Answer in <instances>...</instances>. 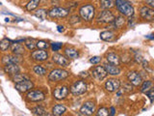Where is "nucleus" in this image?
Wrapping results in <instances>:
<instances>
[{"label":"nucleus","instance_id":"nucleus-1","mask_svg":"<svg viewBox=\"0 0 154 116\" xmlns=\"http://www.w3.org/2000/svg\"><path fill=\"white\" fill-rule=\"evenodd\" d=\"M115 4L117 6L119 13L123 15H126V17L129 18L134 15V8L130 4V2L126 1V0H116Z\"/></svg>","mask_w":154,"mask_h":116},{"label":"nucleus","instance_id":"nucleus-2","mask_svg":"<svg viewBox=\"0 0 154 116\" xmlns=\"http://www.w3.org/2000/svg\"><path fill=\"white\" fill-rule=\"evenodd\" d=\"M79 14L85 21H92L95 15V8L92 4H85L80 8Z\"/></svg>","mask_w":154,"mask_h":116},{"label":"nucleus","instance_id":"nucleus-3","mask_svg":"<svg viewBox=\"0 0 154 116\" xmlns=\"http://www.w3.org/2000/svg\"><path fill=\"white\" fill-rule=\"evenodd\" d=\"M68 76H70V73L68 71L63 70V69H54L48 75V79L52 82H58V81L66 79Z\"/></svg>","mask_w":154,"mask_h":116},{"label":"nucleus","instance_id":"nucleus-4","mask_svg":"<svg viewBox=\"0 0 154 116\" xmlns=\"http://www.w3.org/2000/svg\"><path fill=\"white\" fill-rule=\"evenodd\" d=\"M87 89H88V85H87L86 81L83 79H80V80H76L73 84H72L70 87V92L72 95L79 96V95H83L84 93H86Z\"/></svg>","mask_w":154,"mask_h":116},{"label":"nucleus","instance_id":"nucleus-5","mask_svg":"<svg viewBox=\"0 0 154 116\" xmlns=\"http://www.w3.org/2000/svg\"><path fill=\"white\" fill-rule=\"evenodd\" d=\"M115 20V15L110 10H103L96 18L97 23H112Z\"/></svg>","mask_w":154,"mask_h":116},{"label":"nucleus","instance_id":"nucleus-6","mask_svg":"<svg viewBox=\"0 0 154 116\" xmlns=\"http://www.w3.org/2000/svg\"><path fill=\"white\" fill-rule=\"evenodd\" d=\"M68 93H70V89H68V86L60 85V86H57L56 88H54V90H53V97H54L55 100L61 101V100H64L67 98Z\"/></svg>","mask_w":154,"mask_h":116},{"label":"nucleus","instance_id":"nucleus-7","mask_svg":"<svg viewBox=\"0 0 154 116\" xmlns=\"http://www.w3.org/2000/svg\"><path fill=\"white\" fill-rule=\"evenodd\" d=\"M68 13H70L68 9L62 8V7H55V8H52L51 10H49L47 15L52 18H63L67 17Z\"/></svg>","mask_w":154,"mask_h":116},{"label":"nucleus","instance_id":"nucleus-8","mask_svg":"<svg viewBox=\"0 0 154 116\" xmlns=\"http://www.w3.org/2000/svg\"><path fill=\"white\" fill-rule=\"evenodd\" d=\"M26 99L29 102H42L45 99V94L42 90H31L27 93Z\"/></svg>","mask_w":154,"mask_h":116},{"label":"nucleus","instance_id":"nucleus-9","mask_svg":"<svg viewBox=\"0 0 154 116\" xmlns=\"http://www.w3.org/2000/svg\"><path fill=\"white\" fill-rule=\"evenodd\" d=\"M107 72L103 66H95L92 69V76L96 81H101L107 77Z\"/></svg>","mask_w":154,"mask_h":116},{"label":"nucleus","instance_id":"nucleus-10","mask_svg":"<svg viewBox=\"0 0 154 116\" xmlns=\"http://www.w3.org/2000/svg\"><path fill=\"white\" fill-rule=\"evenodd\" d=\"M95 103L92 101H88L84 103L80 108V112L85 116H92L95 113Z\"/></svg>","mask_w":154,"mask_h":116},{"label":"nucleus","instance_id":"nucleus-11","mask_svg":"<svg viewBox=\"0 0 154 116\" xmlns=\"http://www.w3.org/2000/svg\"><path fill=\"white\" fill-rule=\"evenodd\" d=\"M121 87V80L118 78H110L105 82V89L109 92H116Z\"/></svg>","mask_w":154,"mask_h":116},{"label":"nucleus","instance_id":"nucleus-12","mask_svg":"<svg viewBox=\"0 0 154 116\" xmlns=\"http://www.w3.org/2000/svg\"><path fill=\"white\" fill-rule=\"evenodd\" d=\"M127 78L129 80L130 84H133L134 86H140L143 82L142 77L138 72L131 71L127 74Z\"/></svg>","mask_w":154,"mask_h":116},{"label":"nucleus","instance_id":"nucleus-13","mask_svg":"<svg viewBox=\"0 0 154 116\" xmlns=\"http://www.w3.org/2000/svg\"><path fill=\"white\" fill-rule=\"evenodd\" d=\"M140 15L144 20L152 21L154 20V10L148 6H144L140 9Z\"/></svg>","mask_w":154,"mask_h":116},{"label":"nucleus","instance_id":"nucleus-14","mask_svg":"<svg viewBox=\"0 0 154 116\" xmlns=\"http://www.w3.org/2000/svg\"><path fill=\"white\" fill-rule=\"evenodd\" d=\"M31 57L35 61L43 62L48 59V53L43 49H38V51H33L31 52Z\"/></svg>","mask_w":154,"mask_h":116},{"label":"nucleus","instance_id":"nucleus-15","mask_svg":"<svg viewBox=\"0 0 154 116\" xmlns=\"http://www.w3.org/2000/svg\"><path fill=\"white\" fill-rule=\"evenodd\" d=\"M33 87H34V83L30 79H26V80L20 81L18 83H15V89H17L21 93L27 92L30 89H32Z\"/></svg>","mask_w":154,"mask_h":116},{"label":"nucleus","instance_id":"nucleus-16","mask_svg":"<svg viewBox=\"0 0 154 116\" xmlns=\"http://www.w3.org/2000/svg\"><path fill=\"white\" fill-rule=\"evenodd\" d=\"M52 61L55 62L56 64H58L62 67H68L70 64V61L68 60L67 57H65L64 55L60 54V53H55L52 55Z\"/></svg>","mask_w":154,"mask_h":116},{"label":"nucleus","instance_id":"nucleus-17","mask_svg":"<svg viewBox=\"0 0 154 116\" xmlns=\"http://www.w3.org/2000/svg\"><path fill=\"white\" fill-rule=\"evenodd\" d=\"M103 67L105 68V70L107 72V74L108 75H111V76H118L119 74H121V69H119L118 66H115V65H112L110 63H106Z\"/></svg>","mask_w":154,"mask_h":116},{"label":"nucleus","instance_id":"nucleus-18","mask_svg":"<svg viewBox=\"0 0 154 116\" xmlns=\"http://www.w3.org/2000/svg\"><path fill=\"white\" fill-rule=\"evenodd\" d=\"M106 60L108 61V63L115 65V66H118L121 64V59H119V56L118 54H116L115 52H109L106 54Z\"/></svg>","mask_w":154,"mask_h":116},{"label":"nucleus","instance_id":"nucleus-19","mask_svg":"<svg viewBox=\"0 0 154 116\" xmlns=\"http://www.w3.org/2000/svg\"><path fill=\"white\" fill-rule=\"evenodd\" d=\"M4 71L5 73L9 74L10 76H15V75L20 73V69L17 64H8L4 66Z\"/></svg>","mask_w":154,"mask_h":116},{"label":"nucleus","instance_id":"nucleus-20","mask_svg":"<svg viewBox=\"0 0 154 116\" xmlns=\"http://www.w3.org/2000/svg\"><path fill=\"white\" fill-rule=\"evenodd\" d=\"M20 62V59L17 57V55H6L2 58V63L4 65L18 64Z\"/></svg>","mask_w":154,"mask_h":116},{"label":"nucleus","instance_id":"nucleus-21","mask_svg":"<svg viewBox=\"0 0 154 116\" xmlns=\"http://www.w3.org/2000/svg\"><path fill=\"white\" fill-rule=\"evenodd\" d=\"M100 38L103 41H106V42H112L116 39V34L110 30L103 31V32L100 33Z\"/></svg>","mask_w":154,"mask_h":116},{"label":"nucleus","instance_id":"nucleus-22","mask_svg":"<svg viewBox=\"0 0 154 116\" xmlns=\"http://www.w3.org/2000/svg\"><path fill=\"white\" fill-rule=\"evenodd\" d=\"M11 48H12L13 53L15 54V55H22V54H24V52H25V49H24L23 46L21 45V44L13 43L11 45Z\"/></svg>","mask_w":154,"mask_h":116},{"label":"nucleus","instance_id":"nucleus-23","mask_svg":"<svg viewBox=\"0 0 154 116\" xmlns=\"http://www.w3.org/2000/svg\"><path fill=\"white\" fill-rule=\"evenodd\" d=\"M67 111V108L64 105H56L52 108V115L54 116H62Z\"/></svg>","mask_w":154,"mask_h":116},{"label":"nucleus","instance_id":"nucleus-24","mask_svg":"<svg viewBox=\"0 0 154 116\" xmlns=\"http://www.w3.org/2000/svg\"><path fill=\"white\" fill-rule=\"evenodd\" d=\"M65 54L67 55L68 58L70 59H76L79 57V52L77 49H71V48H67L65 49Z\"/></svg>","mask_w":154,"mask_h":116},{"label":"nucleus","instance_id":"nucleus-25","mask_svg":"<svg viewBox=\"0 0 154 116\" xmlns=\"http://www.w3.org/2000/svg\"><path fill=\"white\" fill-rule=\"evenodd\" d=\"M125 22H126V20H125L123 15H118V17L115 18L114 21H113L115 28H122L124 26Z\"/></svg>","mask_w":154,"mask_h":116},{"label":"nucleus","instance_id":"nucleus-26","mask_svg":"<svg viewBox=\"0 0 154 116\" xmlns=\"http://www.w3.org/2000/svg\"><path fill=\"white\" fill-rule=\"evenodd\" d=\"M12 45V41L8 38H4L0 41V51H8L9 48Z\"/></svg>","mask_w":154,"mask_h":116},{"label":"nucleus","instance_id":"nucleus-27","mask_svg":"<svg viewBox=\"0 0 154 116\" xmlns=\"http://www.w3.org/2000/svg\"><path fill=\"white\" fill-rule=\"evenodd\" d=\"M152 86H153V83H152L151 80H146V81H144V82H142V84H141V92L146 93L148 90L151 89Z\"/></svg>","mask_w":154,"mask_h":116},{"label":"nucleus","instance_id":"nucleus-28","mask_svg":"<svg viewBox=\"0 0 154 116\" xmlns=\"http://www.w3.org/2000/svg\"><path fill=\"white\" fill-rule=\"evenodd\" d=\"M33 70H34V73H35L36 75H38V76H40V77H43L47 74L46 69L43 68V66H40V65H36L35 67H34Z\"/></svg>","mask_w":154,"mask_h":116},{"label":"nucleus","instance_id":"nucleus-29","mask_svg":"<svg viewBox=\"0 0 154 116\" xmlns=\"http://www.w3.org/2000/svg\"><path fill=\"white\" fill-rule=\"evenodd\" d=\"M12 79H13V81H14L15 83H18V82H20V81L29 79V77L26 76L25 74H20V73H18L17 75H15V76L12 77Z\"/></svg>","mask_w":154,"mask_h":116},{"label":"nucleus","instance_id":"nucleus-30","mask_svg":"<svg viewBox=\"0 0 154 116\" xmlns=\"http://www.w3.org/2000/svg\"><path fill=\"white\" fill-rule=\"evenodd\" d=\"M40 4V0H30L26 4V10L27 11H33L38 8Z\"/></svg>","mask_w":154,"mask_h":116},{"label":"nucleus","instance_id":"nucleus-31","mask_svg":"<svg viewBox=\"0 0 154 116\" xmlns=\"http://www.w3.org/2000/svg\"><path fill=\"white\" fill-rule=\"evenodd\" d=\"M36 48L38 49H43V51H45V49H47L48 48H50V45L46 42V41L40 40V41L36 42Z\"/></svg>","mask_w":154,"mask_h":116},{"label":"nucleus","instance_id":"nucleus-32","mask_svg":"<svg viewBox=\"0 0 154 116\" xmlns=\"http://www.w3.org/2000/svg\"><path fill=\"white\" fill-rule=\"evenodd\" d=\"M100 4H101V7L103 9L108 10V9L114 7L115 1L114 0H100Z\"/></svg>","mask_w":154,"mask_h":116},{"label":"nucleus","instance_id":"nucleus-33","mask_svg":"<svg viewBox=\"0 0 154 116\" xmlns=\"http://www.w3.org/2000/svg\"><path fill=\"white\" fill-rule=\"evenodd\" d=\"M32 112L37 116H45L46 114V110L43 106H36L32 108Z\"/></svg>","mask_w":154,"mask_h":116},{"label":"nucleus","instance_id":"nucleus-34","mask_svg":"<svg viewBox=\"0 0 154 116\" xmlns=\"http://www.w3.org/2000/svg\"><path fill=\"white\" fill-rule=\"evenodd\" d=\"M24 43H25V46H27V49H29V51H34V49H36V42L34 39H31V38L25 39Z\"/></svg>","mask_w":154,"mask_h":116},{"label":"nucleus","instance_id":"nucleus-35","mask_svg":"<svg viewBox=\"0 0 154 116\" xmlns=\"http://www.w3.org/2000/svg\"><path fill=\"white\" fill-rule=\"evenodd\" d=\"M46 15H47V12L45 9H39V10L36 11L35 13V17H37L38 18H40V20H45L46 18Z\"/></svg>","mask_w":154,"mask_h":116},{"label":"nucleus","instance_id":"nucleus-36","mask_svg":"<svg viewBox=\"0 0 154 116\" xmlns=\"http://www.w3.org/2000/svg\"><path fill=\"white\" fill-rule=\"evenodd\" d=\"M63 46V43H59V42H55V43H51L50 45V48H51L52 51H58L62 49Z\"/></svg>","mask_w":154,"mask_h":116},{"label":"nucleus","instance_id":"nucleus-37","mask_svg":"<svg viewBox=\"0 0 154 116\" xmlns=\"http://www.w3.org/2000/svg\"><path fill=\"white\" fill-rule=\"evenodd\" d=\"M96 116H109V109L107 108H100L96 112Z\"/></svg>","mask_w":154,"mask_h":116},{"label":"nucleus","instance_id":"nucleus-38","mask_svg":"<svg viewBox=\"0 0 154 116\" xmlns=\"http://www.w3.org/2000/svg\"><path fill=\"white\" fill-rule=\"evenodd\" d=\"M100 61H101V57L100 56H93V57L90 59V63H92L93 65L100 63Z\"/></svg>","mask_w":154,"mask_h":116},{"label":"nucleus","instance_id":"nucleus-39","mask_svg":"<svg viewBox=\"0 0 154 116\" xmlns=\"http://www.w3.org/2000/svg\"><path fill=\"white\" fill-rule=\"evenodd\" d=\"M79 21H80V18L78 17V15H71L70 18V22L71 24H75V23L79 22Z\"/></svg>","mask_w":154,"mask_h":116},{"label":"nucleus","instance_id":"nucleus-40","mask_svg":"<svg viewBox=\"0 0 154 116\" xmlns=\"http://www.w3.org/2000/svg\"><path fill=\"white\" fill-rule=\"evenodd\" d=\"M146 94L147 96H148V98L150 99V102L153 103V95H154V91H153V89L151 88L150 90H148L147 92H146Z\"/></svg>","mask_w":154,"mask_h":116},{"label":"nucleus","instance_id":"nucleus-41","mask_svg":"<svg viewBox=\"0 0 154 116\" xmlns=\"http://www.w3.org/2000/svg\"><path fill=\"white\" fill-rule=\"evenodd\" d=\"M134 24H135L134 18H132V17H130L129 20H128V26H129V27H133V26H134Z\"/></svg>","mask_w":154,"mask_h":116},{"label":"nucleus","instance_id":"nucleus-42","mask_svg":"<svg viewBox=\"0 0 154 116\" xmlns=\"http://www.w3.org/2000/svg\"><path fill=\"white\" fill-rule=\"evenodd\" d=\"M115 113H116V108H114V106H112L109 110V116H114Z\"/></svg>","mask_w":154,"mask_h":116},{"label":"nucleus","instance_id":"nucleus-43","mask_svg":"<svg viewBox=\"0 0 154 116\" xmlns=\"http://www.w3.org/2000/svg\"><path fill=\"white\" fill-rule=\"evenodd\" d=\"M146 3L150 6V8L154 7V0H146Z\"/></svg>","mask_w":154,"mask_h":116},{"label":"nucleus","instance_id":"nucleus-44","mask_svg":"<svg viewBox=\"0 0 154 116\" xmlns=\"http://www.w3.org/2000/svg\"><path fill=\"white\" fill-rule=\"evenodd\" d=\"M57 30H58V32L62 33V32H64V30H65V27L63 26V25H58V26H57Z\"/></svg>","mask_w":154,"mask_h":116},{"label":"nucleus","instance_id":"nucleus-45","mask_svg":"<svg viewBox=\"0 0 154 116\" xmlns=\"http://www.w3.org/2000/svg\"><path fill=\"white\" fill-rule=\"evenodd\" d=\"M146 39H149V40H154V36L152 35V34H150V35H146Z\"/></svg>","mask_w":154,"mask_h":116},{"label":"nucleus","instance_id":"nucleus-46","mask_svg":"<svg viewBox=\"0 0 154 116\" xmlns=\"http://www.w3.org/2000/svg\"><path fill=\"white\" fill-rule=\"evenodd\" d=\"M5 21H6V22H9V21H10V18H5Z\"/></svg>","mask_w":154,"mask_h":116},{"label":"nucleus","instance_id":"nucleus-47","mask_svg":"<svg viewBox=\"0 0 154 116\" xmlns=\"http://www.w3.org/2000/svg\"><path fill=\"white\" fill-rule=\"evenodd\" d=\"M46 116H54V115H52V114H46Z\"/></svg>","mask_w":154,"mask_h":116},{"label":"nucleus","instance_id":"nucleus-48","mask_svg":"<svg viewBox=\"0 0 154 116\" xmlns=\"http://www.w3.org/2000/svg\"><path fill=\"white\" fill-rule=\"evenodd\" d=\"M1 5H2V3H1V2H0V6H1Z\"/></svg>","mask_w":154,"mask_h":116}]
</instances>
